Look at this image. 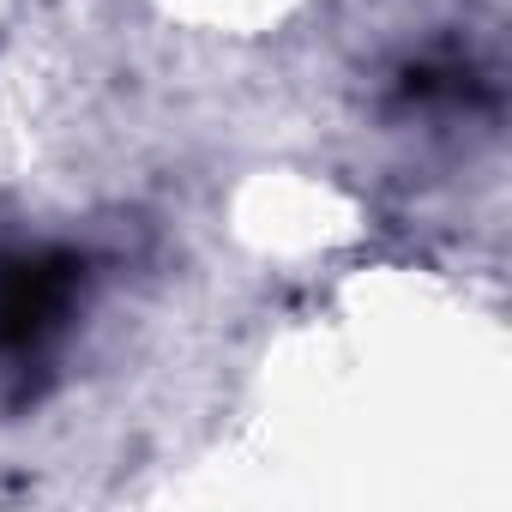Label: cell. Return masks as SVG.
Instances as JSON below:
<instances>
[{
	"instance_id": "6da1fadb",
	"label": "cell",
	"mask_w": 512,
	"mask_h": 512,
	"mask_svg": "<svg viewBox=\"0 0 512 512\" xmlns=\"http://www.w3.org/2000/svg\"><path fill=\"white\" fill-rule=\"evenodd\" d=\"M85 302V260L67 247H31L0 260V362L43 368Z\"/></svg>"
}]
</instances>
